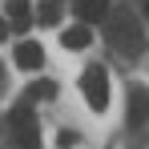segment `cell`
I'll return each instance as SVG.
<instances>
[{"label": "cell", "instance_id": "1", "mask_svg": "<svg viewBox=\"0 0 149 149\" xmlns=\"http://www.w3.org/2000/svg\"><path fill=\"white\" fill-rule=\"evenodd\" d=\"M81 93H85V101H89L93 113H105L109 109V77H105L101 65H89L81 73Z\"/></svg>", "mask_w": 149, "mask_h": 149}, {"label": "cell", "instance_id": "2", "mask_svg": "<svg viewBox=\"0 0 149 149\" xmlns=\"http://www.w3.org/2000/svg\"><path fill=\"white\" fill-rule=\"evenodd\" d=\"M109 28H113V45H117L121 52H133L137 45H141V24L133 20L129 8H117L113 20H109Z\"/></svg>", "mask_w": 149, "mask_h": 149}, {"label": "cell", "instance_id": "3", "mask_svg": "<svg viewBox=\"0 0 149 149\" xmlns=\"http://www.w3.org/2000/svg\"><path fill=\"white\" fill-rule=\"evenodd\" d=\"M40 65H45V49H40V40H20V45H16V69L36 73Z\"/></svg>", "mask_w": 149, "mask_h": 149}, {"label": "cell", "instance_id": "4", "mask_svg": "<svg viewBox=\"0 0 149 149\" xmlns=\"http://www.w3.org/2000/svg\"><path fill=\"white\" fill-rule=\"evenodd\" d=\"M4 16H8V28H16V32H24V28L32 24L28 0H4Z\"/></svg>", "mask_w": 149, "mask_h": 149}, {"label": "cell", "instance_id": "5", "mask_svg": "<svg viewBox=\"0 0 149 149\" xmlns=\"http://www.w3.org/2000/svg\"><path fill=\"white\" fill-rule=\"evenodd\" d=\"M77 16H81V24H101L105 16H109V0H77Z\"/></svg>", "mask_w": 149, "mask_h": 149}, {"label": "cell", "instance_id": "6", "mask_svg": "<svg viewBox=\"0 0 149 149\" xmlns=\"http://www.w3.org/2000/svg\"><path fill=\"white\" fill-rule=\"evenodd\" d=\"M61 45H65L69 52H81V49H89V45H93V32H89L85 24H73V28H65V32H61Z\"/></svg>", "mask_w": 149, "mask_h": 149}, {"label": "cell", "instance_id": "7", "mask_svg": "<svg viewBox=\"0 0 149 149\" xmlns=\"http://www.w3.org/2000/svg\"><path fill=\"white\" fill-rule=\"evenodd\" d=\"M8 129H12V137L24 133V129H36V113H32V105H16V109L8 113Z\"/></svg>", "mask_w": 149, "mask_h": 149}, {"label": "cell", "instance_id": "8", "mask_svg": "<svg viewBox=\"0 0 149 149\" xmlns=\"http://www.w3.org/2000/svg\"><path fill=\"white\" fill-rule=\"evenodd\" d=\"M49 97H56V85H52V81H36L24 93V101H49Z\"/></svg>", "mask_w": 149, "mask_h": 149}, {"label": "cell", "instance_id": "9", "mask_svg": "<svg viewBox=\"0 0 149 149\" xmlns=\"http://www.w3.org/2000/svg\"><path fill=\"white\" fill-rule=\"evenodd\" d=\"M129 121H145V89H137V93H133V101H129Z\"/></svg>", "mask_w": 149, "mask_h": 149}, {"label": "cell", "instance_id": "10", "mask_svg": "<svg viewBox=\"0 0 149 149\" xmlns=\"http://www.w3.org/2000/svg\"><path fill=\"white\" fill-rule=\"evenodd\" d=\"M40 24H61V4H45V8H40Z\"/></svg>", "mask_w": 149, "mask_h": 149}, {"label": "cell", "instance_id": "11", "mask_svg": "<svg viewBox=\"0 0 149 149\" xmlns=\"http://www.w3.org/2000/svg\"><path fill=\"white\" fill-rule=\"evenodd\" d=\"M56 145H61V149H69V145H77V133H69V129H65V133L56 137Z\"/></svg>", "mask_w": 149, "mask_h": 149}, {"label": "cell", "instance_id": "12", "mask_svg": "<svg viewBox=\"0 0 149 149\" xmlns=\"http://www.w3.org/2000/svg\"><path fill=\"white\" fill-rule=\"evenodd\" d=\"M8 32H12V28H8V20H4V16H0V40H4V36H8Z\"/></svg>", "mask_w": 149, "mask_h": 149}, {"label": "cell", "instance_id": "13", "mask_svg": "<svg viewBox=\"0 0 149 149\" xmlns=\"http://www.w3.org/2000/svg\"><path fill=\"white\" fill-rule=\"evenodd\" d=\"M0 85H4V69H0Z\"/></svg>", "mask_w": 149, "mask_h": 149}]
</instances>
